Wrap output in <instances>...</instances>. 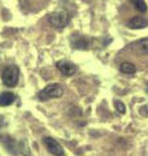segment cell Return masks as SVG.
Here are the masks:
<instances>
[{
	"label": "cell",
	"instance_id": "obj_8",
	"mask_svg": "<svg viewBox=\"0 0 148 156\" xmlns=\"http://www.w3.org/2000/svg\"><path fill=\"white\" fill-rule=\"evenodd\" d=\"M72 46L74 48H78V50H87L88 42L86 41V38H83V37H78L77 41H76V38H73L72 39Z\"/></svg>",
	"mask_w": 148,
	"mask_h": 156
},
{
	"label": "cell",
	"instance_id": "obj_7",
	"mask_svg": "<svg viewBox=\"0 0 148 156\" xmlns=\"http://www.w3.org/2000/svg\"><path fill=\"white\" fill-rule=\"evenodd\" d=\"M14 99H16V96L12 92H3L2 95H0V105L2 107H7V105H11Z\"/></svg>",
	"mask_w": 148,
	"mask_h": 156
},
{
	"label": "cell",
	"instance_id": "obj_3",
	"mask_svg": "<svg viewBox=\"0 0 148 156\" xmlns=\"http://www.w3.org/2000/svg\"><path fill=\"white\" fill-rule=\"evenodd\" d=\"M48 21L49 23L55 27V29H64L66 25H68V22H69V16H68V13L66 12H64V11H60V12H55V13H52L51 16L48 17Z\"/></svg>",
	"mask_w": 148,
	"mask_h": 156
},
{
	"label": "cell",
	"instance_id": "obj_4",
	"mask_svg": "<svg viewBox=\"0 0 148 156\" xmlns=\"http://www.w3.org/2000/svg\"><path fill=\"white\" fill-rule=\"evenodd\" d=\"M43 140H44V144H46L47 150L52 155H55V156H64V155H65V151H64V148L61 147V144L58 142H56L55 139L47 136V138H44Z\"/></svg>",
	"mask_w": 148,
	"mask_h": 156
},
{
	"label": "cell",
	"instance_id": "obj_6",
	"mask_svg": "<svg viewBox=\"0 0 148 156\" xmlns=\"http://www.w3.org/2000/svg\"><path fill=\"white\" fill-rule=\"evenodd\" d=\"M148 25V21L143 17H132L127 21V27L130 29H144Z\"/></svg>",
	"mask_w": 148,
	"mask_h": 156
},
{
	"label": "cell",
	"instance_id": "obj_9",
	"mask_svg": "<svg viewBox=\"0 0 148 156\" xmlns=\"http://www.w3.org/2000/svg\"><path fill=\"white\" fill-rule=\"evenodd\" d=\"M135 50L140 55H148V38L142 39L135 44Z\"/></svg>",
	"mask_w": 148,
	"mask_h": 156
},
{
	"label": "cell",
	"instance_id": "obj_12",
	"mask_svg": "<svg viewBox=\"0 0 148 156\" xmlns=\"http://www.w3.org/2000/svg\"><path fill=\"white\" fill-rule=\"evenodd\" d=\"M115 105H116V108H117V111L118 112H120V113H125V112H126V107H125V104H123V103H121V101H115Z\"/></svg>",
	"mask_w": 148,
	"mask_h": 156
},
{
	"label": "cell",
	"instance_id": "obj_1",
	"mask_svg": "<svg viewBox=\"0 0 148 156\" xmlns=\"http://www.w3.org/2000/svg\"><path fill=\"white\" fill-rule=\"evenodd\" d=\"M62 94H64V89L61 85L51 83L39 92L38 96L41 100H48V99H51V98H60Z\"/></svg>",
	"mask_w": 148,
	"mask_h": 156
},
{
	"label": "cell",
	"instance_id": "obj_11",
	"mask_svg": "<svg viewBox=\"0 0 148 156\" xmlns=\"http://www.w3.org/2000/svg\"><path fill=\"white\" fill-rule=\"evenodd\" d=\"M134 8L139 12H147V4L144 0H130Z\"/></svg>",
	"mask_w": 148,
	"mask_h": 156
},
{
	"label": "cell",
	"instance_id": "obj_2",
	"mask_svg": "<svg viewBox=\"0 0 148 156\" xmlns=\"http://www.w3.org/2000/svg\"><path fill=\"white\" fill-rule=\"evenodd\" d=\"M18 77H19V70H18V68L14 66V65L7 66L3 72V82L8 87L16 86L17 82H18Z\"/></svg>",
	"mask_w": 148,
	"mask_h": 156
},
{
	"label": "cell",
	"instance_id": "obj_10",
	"mask_svg": "<svg viewBox=\"0 0 148 156\" xmlns=\"http://www.w3.org/2000/svg\"><path fill=\"white\" fill-rule=\"evenodd\" d=\"M120 70L122 73H125V74H134L136 72V66L134 64H131V62H122L120 65Z\"/></svg>",
	"mask_w": 148,
	"mask_h": 156
},
{
	"label": "cell",
	"instance_id": "obj_5",
	"mask_svg": "<svg viewBox=\"0 0 148 156\" xmlns=\"http://www.w3.org/2000/svg\"><path fill=\"white\" fill-rule=\"evenodd\" d=\"M57 68L64 76H73L77 70V66L70 61H58Z\"/></svg>",
	"mask_w": 148,
	"mask_h": 156
}]
</instances>
